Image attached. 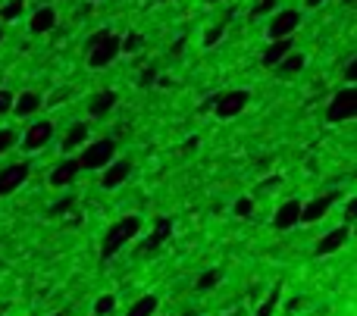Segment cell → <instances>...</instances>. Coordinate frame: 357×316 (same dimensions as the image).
<instances>
[{
	"instance_id": "cell-1",
	"label": "cell",
	"mask_w": 357,
	"mask_h": 316,
	"mask_svg": "<svg viewBox=\"0 0 357 316\" xmlns=\"http://www.w3.org/2000/svg\"><path fill=\"white\" fill-rule=\"evenodd\" d=\"M138 229H142V219H138V216H122L116 226H110L107 235H104V244H101V260H110L113 254H119V250L138 235Z\"/></svg>"
},
{
	"instance_id": "cell-2",
	"label": "cell",
	"mask_w": 357,
	"mask_h": 316,
	"mask_svg": "<svg viewBox=\"0 0 357 316\" xmlns=\"http://www.w3.org/2000/svg\"><path fill=\"white\" fill-rule=\"evenodd\" d=\"M116 154V144L110 138H101V141H91L79 157V166L81 169H104L107 163H113Z\"/></svg>"
},
{
	"instance_id": "cell-3",
	"label": "cell",
	"mask_w": 357,
	"mask_h": 316,
	"mask_svg": "<svg viewBox=\"0 0 357 316\" xmlns=\"http://www.w3.org/2000/svg\"><path fill=\"white\" fill-rule=\"evenodd\" d=\"M351 116H357V88L354 85L342 88V91L332 97L326 119H329V122H348Z\"/></svg>"
},
{
	"instance_id": "cell-4",
	"label": "cell",
	"mask_w": 357,
	"mask_h": 316,
	"mask_svg": "<svg viewBox=\"0 0 357 316\" xmlns=\"http://www.w3.org/2000/svg\"><path fill=\"white\" fill-rule=\"evenodd\" d=\"M116 54H119V38L110 32L104 41H97L95 48H88V66L104 69V66H110V63L116 60Z\"/></svg>"
},
{
	"instance_id": "cell-5",
	"label": "cell",
	"mask_w": 357,
	"mask_h": 316,
	"mask_svg": "<svg viewBox=\"0 0 357 316\" xmlns=\"http://www.w3.org/2000/svg\"><path fill=\"white\" fill-rule=\"evenodd\" d=\"M248 91H242V88H235V91H226V95H220L213 101V110L220 119H232V116H238L244 107H248Z\"/></svg>"
},
{
	"instance_id": "cell-6",
	"label": "cell",
	"mask_w": 357,
	"mask_h": 316,
	"mask_svg": "<svg viewBox=\"0 0 357 316\" xmlns=\"http://www.w3.org/2000/svg\"><path fill=\"white\" fill-rule=\"evenodd\" d=\"M26 179H28V166H26V163H10V166H3V169H0V197L13 195V191L19 188Z\"/></svg>"
},
{
	"instance_id": "cell-7",
	"label": "cell",
	"mask_w": 357,
	"mask_h": 316,
	"mask_svg": "<svg viewBox=\"0 0 357 316\" xmlns=\"http://www.w3.org/2000/svg\"><path fill=\"white\" fill-rule=\"evenodd\" d=\"M332 201H336V191L332 195H323V197H313V201L301 204V216H298V222H320L326 213H329Z\"/></svg>"
},
{
	"instance_id": "cell-8",
	"label": "cell",
	"mask_w": 357,
	"mask_h": 316,
	"mask_svg": "<svg viewBox=\"0 0 357 316\" xmlns=\"http://www.w3.org/2000/svg\"><path fill=\"white\" fill-rule=\"evenodd\" d=\"M298 26H301V13H298V10H282V13H276L270 22V38H289Z\"/></svg>"
},
{
	"instance_id": "cell-9",
	"label": "cell",
	"mask_w": 357,
	"mask_h": 316,
	"mask_svg": "<svg viewBox=\"0 0 357 316\" xmlns=\"http://www.w3.org/2000/svg\"><path fill=\"white\" fill-rule=\"evenodd\" d=\"M116 103H119V95H116V91H110V88L107 91H97V95L88 101V116H91V119H104Z\"/></svg>"
},
{
	"instance_id": "cell-10",
	"label": "cell",
	"mask_w": 357,
	"mask_h": 316,
	"mask_svg": "<svg viewBox=\"0 0 357 316\" xmlns=\"http://www.w3.org/2000/svg\"><path fill=\"white\" fill-rule=\"evenodd\" d=\"M50 135H54V126H50V122H35V126H28L22 148L26 150H41L44 144L50 141Z\"/></svg>"
},
{
	"instance_id": "cell-11",
	"label": "cell",
	"mask_w": 357,
	"mask_h": 316,
	"mask_svg": "<svg viewBox=\"0 0 357 316\" xmlns=\"http://www.w3.org/2000/svg\"><path fill=\"white\" fill-rule=\"evenodd\" d=\"M132 175V163H126V160H116V163H107L104 166V179H101V185L104 188H116V185H122Z\"/></svg>"
},
{
	"instance_id": "cell-12",
	"label": "cell",
	"mask_w": 357,
	"mask_h": 316,
	"mask_svg": "<svg viewBox=\"0 0 357 316\" xmlns=\"http://www.w3.org/2000/svg\"><path fill=\"white\" fill-rule=\"evenodd\" d=\"M298 216H301V204L285 201L282 207L276 210V216H273V226H276L279 232H285V229H291V226H298Z\"/></svg>"
},
{
	"instance_id": "cell-13",
	"label": "cell",
	"mask_w": 357,
	"mask_h": 316,
	"mask_svg": "<svg viewBox=\"0 0 357 316\" xmlns=\"http://www.w3.org/2000/svg\"><path fill=\"white\" fill-rule=\"evenodd\" d=\"M348 238H351V229H348V226H338V229H332L329 235H323V238H320V244H317V254H320V257L332 254V250H338L345 241H348Z\"/></svg>"
},
{
	"instance_id": "cell-14",
	"label": "cell",
	"mask_w": 357,
	"mask_h": 316,
	"mask_svg": "<svg viewBox=\"0 0 357 316\" xmlns=\"http://www.w3.org/2000/svg\"><path fill=\"white\" fill-rule=\"evenodd\" d=\"M81 172V166H79V160H63L60 166L50 172V185L54 188H63V185H73L75 182V175Z\"/></svg>"
},
{
	"instance_id": "cell-15",
	"label": "cell",
	"mask_w": 357,
	"mask_h": 316,
	"mask_svg": "<svg viewBox=\"0 0 357 316\" xmlns=\"http://www.w3.org/2000/svg\"><path fill=\"white\" fill-rule=\"evenodd\" d=\"M169 232H173V219H169V216H160V219H157V226H154V232H151L148 241H144V250H148V254H154V250L160 248L163 241H169Z\"/></svg>"
},
{
	"instance_id": "cell-16",
	"label": "cell",
	"mask_w": 357,
	"mask_h": 316,
	"mask_svg": "<svg viewBox=\"0 0 357 316\" xmlns=\"http://www.w3.org/2000/svg\"><path fill=\"white\" fill-rule=\"evenodd\" d=\"M291 44H295L291 38H273V41H270V48L263 50V57H260L263 66H276V63L282 60L285 54H291Z\"/></svg>"
},
{
	"instance_id": "cell-17",
	"label": "cell",
	"mask_w": 357,
	"mask_h": 316,
	"mask_svg": "<svg viewBox=\"0 0 357 316\" xmlns=\"http://www.w3.org/2000/svg\"><path fill=\"white\" fill-rule=\"evenodd\" d=\"M38 107H41L38 91H22L19 101H13V113L16 116H32V113H38Z\"/></svg>"
},
{
	"instance_id": "cell-18",
	"label": "cell",
	"mask_w": 357,
	"mask_h": 316,
	"mask_svg": "<svg viewBox=\"0 0 357 316\" xmlns=\"http://www.w3.org/2000/svg\"><path fill=\"white\" fill-rule=\"evenodd\" d=\"M54 26H57V13L50 7H41L38 13L32 16V32L35 34H48Z\"/></svg>"
},
{
	"instance_id": "cell-19",
	"label": "cell",
	"mask_w": 357,
	"mask_h": 316,
	"mask_svg": "<svg viewBox=\"0 0 357 316\" xmlns=\"http://www.w3.org/2000/svg\"><path fill=\"white\" fill-rule=\"evenodd\" d=\"M85 138H88V126H85V122H75V126L66 132V138H63V150L81 148V141H85Z\"/></svg>"
},
{
	"instance_id": "cell-20",
	"label": "cell",
	"mask_w": 357,
	"mask_h": 316,
	"mask_svg": "<svg viewBox=\"0 0 357 316\" xmlns=\"http://www.w3.org/2000/svg\"><path fill=\"white\" fill-rule=\"evenodd\" d=\"M301 66H304V57L301 54H285L273 69H276L279 75H295V72H301Z\"/></svg>"
},
{
	"instance_id": "cell-21",
	"label": "cell",
	"mask_w": 357,
	"mask_h": 316,
	"mask_svg": "<svg viewBox=\"0 0 357 316\" xmlns=\"http://www.w3.org/2000/svg\"><path fill=\"white\" fill-rule=\"evenodd\" d=\"M154 310H157V297L154 295H144V297H138V301L128 307V316H154Z\"/></svg>"
},
{
	"instance_id": "cell-22",
	"label": "cell",
	"mask_w": 357,
	"mask_h": 316,
	"mask_svg": "<svg viewBox=\"0 0 357 316\" xmlns=\"http://www.w3.org/2000/svg\"><path fill=\"white\" fill-rule=\"evenodd\" d=\"M22 10H26V0H10V3L0 7V19H3V22H16L22 16Z\"/></svg>"
},
{
	"instance_id": "cell-23",
	"label": "cell",
	"mask_w": 357,
	"mask_h": 316,
	"mask_svg": "<svg viewBox=\"0 0 357 316\" xmlns=\"http://www.w3.org/2000/svg\"><path fill=\"white\" fill-rule=\"evenodd\" d=\"M279 291H282V288H279V285H276V288H273L270 295H267V301H263L260 307H257V313H254V316H273V313H276V304H279Z\"/></svg>"
},
{
	"instance_id": "cell-24",
	"label": "cell",
	"mask_w": 357,
	"mask_h": 316,
	"mask_svg": "<svg viewBox=\"0 0 357 316\" xmlns=\"http://www.w3.org/2000/svg\"><path fill=\"white\" fill-rule=\"evenodd\" d=\"M113 307H116V297L113 295H104V297H97L95 313L97 316H107V313H113Z\"/></svg>"
},
{
	"instance_id": "cell-25",
	"label": "cell",
	"mask_w": 357,
	"mask_h": 316,
	"mask_svg": "<svg viewBox=\"0 0 357 316\" xmlns=\"http://www.w3.org/2000/svg\"><path fill=\"white\" fill-rule=\"evenodd\" d=\"M142 34H138V32H132V34H126V38H122L119 41V50H126V54H132V50H138V48H142Z\"/></svg>"
},
{
	"instance_id": "cell-26",
	"label": "cell",
	"mask_w": 357,
	"mask_h": 316,
	"mask_svg": "<svg viewBox=\"0 0 357 316\" xmlns=\"http://www.w3.org/2000/svg\"><path fill=\"white\" fill-rule=\"evenodd\" d=\"M222 32H226V26H213V28H207V32H204V44H207V48H213V44H220V38H222Z\"/></svg>"
},
{
	"instance_id": "cell-27",
	"label": "cell",
	"mask_w": 357,
	"mask_h": 316,
	"mask_svg": "<svg viewBox=\"0 0 357 316\" xmlns=\"http://www.w3.org/2000/svg\"><path fill=\"white\" fill-rule=\"evenodd\" d=\"M251 213H254V201H251V197H238V201H235V216L248 219Z\"/></svg>"
},
{
	"instance_id": "cell-28",
	"label": "cell",
	"mask_w": 357,
	"mask_h": 316,
	"mask_svg": "<svg viewBox=\"0 0 357 316\" xmlns=\"http://www.w3.org/2000/svg\"><path fill=\"white\" fill-rule=\"evenodd\" d=\"M13 144H16V132L13 128H3V132H0V154H7Z\"/></svg>"
},
{
	"instance_id": "cell-29",
	"label": "cell",
	"mask_w": 357,
	"mask_h": 316,
	"mask_svg": "<svg viewBox=\"0 0 357 316\" xmlns=\"http://www.w3.org/2000/svg\"><path fill=\"white\" fill-rule=\"evenodd\" d=\"M216 282H220V273H204V276L197 279V291H207V288H213Z\"/></svg>"
},
{
	"instance_id": "cell-30",
	"label": "cell",
	"mask_w": 357,
	"mask_h": 316,
	"mask_svg": "<svg viewBox=\"0 0 357 316\" xmlns=\"http://www.w3.org/2000/svg\"><path fill=\"white\" fill-rule=\"evenodd\" d=\"M13 91H0V116H7L10 110H13Z\"/></svg>"
},
{
	"instance_id": "cell-31",
	"label": "cell",
	"mask_w": 357,
	"mask_h": 316,
	"mask_svg": "<svg viewBox=\"0 0 357 316\" xmlns=\"http://www.w3.org/2000/svg\"><path fill=\"white\" fill-rule=\"evenodd\" d=\"M270 10H276V0H260V3H257L254 10H251V16H263V13H270Z\"/></svg>"
},
{
	"instance_id": "cell-32",
	"label": "cell",
	"mask_w": 357,
	"mask_h": 316,
	"mask_svg": "<svg viewBox=\"0 0 357 316\" xmlns=\"http://www.w3.org/2000/svg\"><path fill=\"white\" fill-rule=\"evenodd\" d=\"M154 81H157V66H148V69L142 72V85L148 88V85H154Z\"/></svg>"
},
{
	"instance_id": "cell-33",
	"label": "cell",
	"mask_w": 357,
	"mask_h": 316,
	"mask_svg": "<svg viewBox=\"0 0 357 316\" xmlns=\"http://www.w3.org/2000/svg\"><path fill=\"white\" fill-rule=\"evenodd\" d=\"M73 197H66V201H60V204H54V210H50V213H54V216H63V213H66V210L69 207H73Z\"/></svg>"
},
{
	"instance_id": "cell-34",
	"label": "cell",
	"mask_w": 357,
	"mask_h": 316,
	"mask_svg": "<svg viewBox=\"0 0 357 316\" xmlns=\"http://www.w3.org/2000/svg\"><path fill=\"white\" fill-rule=\"evenodd\" d=\"M345 79H348V85H354V81H357V60L348 63V69H345Z\"/></svg>"
},
{
	"instance_id": "cell-35",
	"label": "cell",
	"mask_w": 357,
	"mask_h": 316,
	"mask_svg": "<svg viewBox=\"0 0 357 316\" xmlns=\"http://www.w3.org/2000/svg\"><path fill=\"white\" fill-rule=\"evenodd\" d=\"M357 219V201H348V207H345V222H354Z\"/></svg>"
},
{
	"instance_id": "cell-36",
	"label": "cell",
	"mask_w": 357,
	"mask_h": 316,
	"mask_svg": "<svg viewBox=\"0 0 357 316\" xmlns=\"http://www.w3.org/2000/svg\"><path fill=\"white\" fill-rule=\"evenodd\" d=\"M304 3H307V7L313 10V7H320V3H326V0H304Z\"/></svg>"
},
{
	"instance_id": "cell-37",
	"label": "cell",
	"mask_w": 357,
	"mask_h": 316,
	"mask_svg": "<svg viewBox=\"0 0 357 316\" xmlns=\"http://www.w3.org/2000/svg\"><path fill=\"white\" fill-rule=\"evenodd\" d=\"M345 3H348V7H351V3H354V0H345Z\"/></svg>"
},
{
	"instance_id": "cell-38",
	"label": "cell",
	"mask_w": 357,
	"mask_h": 316,
	"mask_svg": "<svg viewBox=\"0 0 357 316\" xmlns=\"http://www.w3.org/2000/svg\"><path fill=\"white\" fill-rule=\"evenodd\" d=\"M0 41H3V32H0Z\"/></svg>"
},
{
	"instance_id": "cell-39",
	"label": "cell",
	"mask_w": 357,
	"mask_h": 316,
	"mask_svg": "<svg viewBox=\"0 0 357 316\" xmlns=\"http://www.w3.org/2000/svg\"><path fill=\"white\" fill-rule=\"evenodd\" d=\"M207 3H216V0H207Z\"/></svg>"
}]
</instances>
